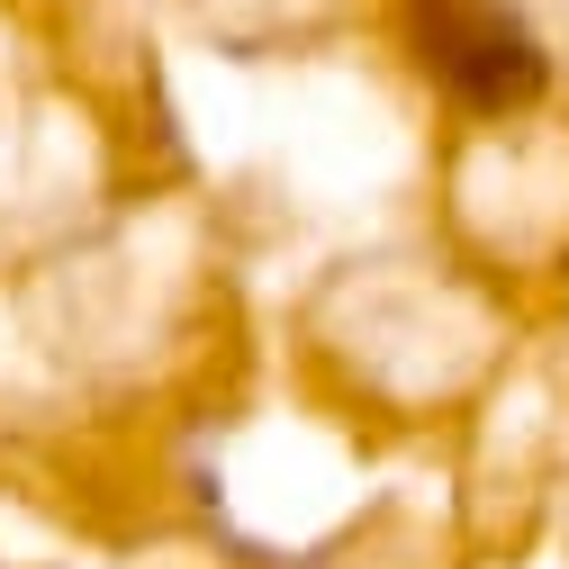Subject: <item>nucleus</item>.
I'll use <instances>...</instances> for the list:
<instances>
[{
	"instance_id": "1",
	"label": "nucleus",
	"mask_w": 569,
	"mask_h": 569,
	"mask_svg": "<svg viewBox=\"0 0 569 569\" xmlns=\"http://www.w3.org/2000/svg\"><path fill=\"white\" fill-rule=\"evenodd\" d=\"M407 37H416V63L470 109H516V100L542 91L533 28L516 10H497V0H416Z\"/></svg>"
}]
</instances>
